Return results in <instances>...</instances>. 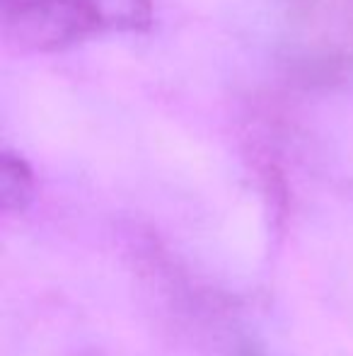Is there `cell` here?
I'll return each mask as SVG.
<instances>
[{"label":"cell","instance_id":"1","mask_svg":"<svg viewBox=\"0 0 353 356\" xmlns=\"http://www.w3.org/2000/svg\"><path fill=\"white\" fill-rule=\"evenodd\" d=\"M291 61L307 80L353 68V0H295L291 5Z\"/></svg>","mask_w":353,"mask_h":356},{"label":"cell","instance_id":"2","mask_svg":"<svg viewBox=\"0 0 353 356\" xmlns=\"http://www.w3.org/2000/svg\"><path fill=\"white\" fill-rule=\"evenodd\" d=\"M92 29H117V32H141L150 27V0H83Z\"/></svg>","mask_w":353,"mask_h":356},{"label":"cell","instance_id":"3","mask_svg":"<svg viewBox=\"0 0 353 356\" xmlns=\"http://www.w3.org/2000/svg\"><path fill=\"white\" fill-rule=\"evenodd\" d=\"M32 172L24 160L5 153L0 163V199L5 209H22L32 199Z\"/></svg>","mask_w":353,"mask_h":356},{"label":"cell","instance_id":"4","mask_svg":"<svg viewBox=\"0 0 353 356\" xmlns=\"http://www.w3.org/2000/svg\"><path fill=\"white\" fill-rule=\"evenodd\" d=\"M44 3H49V0H3V17L22 13V10H29V8H37V5H44Z\"/></svg>","mask_w":353,"mask_h":356}]
</instances>
